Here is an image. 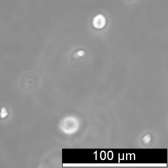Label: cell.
I'll return each instance as SVG.
<instances>
[{"mask_svg": "<svg viewBox=\"0 0 168 168\" xmlns=\"http://www.w3.org/2000/svg\"><path fill=\"white\" fill-rule=\"evenodd\" d=\"M106 24V19L102 15H98L93 19V25L97 28H102Z\"/></svg>", "mask_w": 168, "mask_h": 168, "instance_id": "6da1fadb", "label": "cell"}, {"mask_svg": "<svg viewBox=\"0 0 168 168\" xmlns=\"http://www.w3.org/2000/svg\"><path fill=\"white\" fill-rule=\"evenodd\" d=\"M7 115H8L7 110L6 109L5 107H2L1 109V111H0V117L4 119L7 117Z\"/></svg>", "mask_w": 168, "mask_h": 168, "instance_id": "7a4b0ae2", "label": "cell"}]
</instances>
